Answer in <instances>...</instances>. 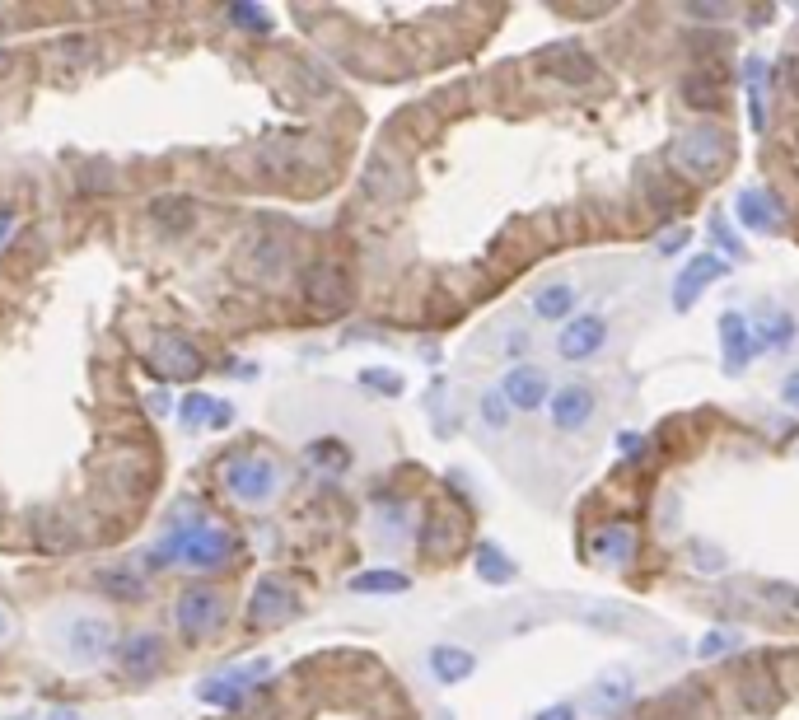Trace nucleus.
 <instances>
[{
    "label": "nucleus",
    "mask_w": 799,
    "mask_h": 720,
    "mask_svg": "<svg viewBox=\"0 0 799 720\" xmlns=\"http://www.w3.org/2000/svg\"><path fill=\"white\" fill-rule=\"evenodd\" d=\"M173 622H178V632L201 641V636H211L220 622H225V599L220 590L211 585H197V590H183L178 594V604H173Z\"/></svg>",
    "instance_id": "20e7f679"
},
{
    "label": "nucleus",
    "mask_w": 799,
    "mask_h": 720,
    "mask_svg": "<svg viewBox=\"0 0 799 720\" xmlns=\"http://www.w3.org/2000/svg\"><path fill=\"white\" fill-rule=\"evenodd\" d=\"M631 697V678L627 674H608L594 688V702H599V711H613V706H622Z\"/></svg>",
    "instance_id": "c85d7f7f"
},
{
    "label": "nucleus",
    "mask_w": 799,
    "mask_h": 720,
    "mask_svg": "<svg viewBox=\"0 0 799 720\" xmlns=\"http://www.w3.org/2000/svg\"><path fill=\"white\" fill-rule=\"evenodd\" d=\"M435 720H454V711H440V716H435Z\"/></svg>",
    "instance_id": "a18cd8bd"
},
{
    "label": "nucleus",
    "mask_w": 799,
    "mask_h": 720,
    "mask_svg": "<svg viewBox=\"0 0 799 720\" xmlns=\"http://www.w3.org/2000/svg\"><path fill=\"white\" fill-rule=\"evenodd\" d=\"M472 650L463 646H430V674L440 678V683H463L472 674Z\"/></svg>",
    "instance_id": "412c9836"
},
{
    "label": "nucleus",
    "mask_w": 799,
    "mask_h": 720,
    "mask_svg": "<svg viewBox=\"0 0 799 720\" xmlns=\"http://www.w3.org/2000/svg\"><path fill=\"white\" fill-rule=\"evenodd\" d=\"M365 384L379 393H402V379L393 375V370H365Z\"/></svg>",
    "instance_id": "72a5a7b5"
},
{
    "label": "nucleus",
    "mask_w": 799,
    "mask_h": 720,
    "mask_svg": "<svg viewBox=\"0 0 799 720\" xmlns=\"http://www.w3.org/2000/svg\"><path fill=\"white\" fill-rule=\"evenodd\" d=\"M229 557H234V538H229V529L211 524V519H197V524L169 533V543L155 552V566L183 562V566H192V571H215V566H225Z\"/></svg>",
    "instance_id": "f257e3e1"
},
{
    "label": "nucleus",
    "mask_w": 799,
    "mask_h": 720,
    "mask_svg": "<svg viewBox=\"0 0 799 720\" xmlns=\"http://www.w3.org/2000/svg\"><path fill=\"white\" fill-rule=\"evenodd\" d=\"M603 342H608V323H603L599 314H580L561 328L557 356L561 360H589V356H599L603 351Z\"/></svg>",
    "instance_id": "9b49d317"
},
{
    "label": "nucleus",
    "mask_w": 799,
    "mask_h": 720,
    "mask_svg": "<svg viewBox=\"0 0 799 720\" xmlns=\"http://www.w3.org/2000/svg\"><path fill=\"white\" fill-rule=\"evenodd\" d=\"M0 29H5V10H0Z\"/></svg>",
    "instance_id": "de8ad7c7"
},
{
    "label": "nucleus",
    "mask_w": 799,
    "mask_h": 720,
    "mask_svg": "<svg viewBox=\"0 0 799 720\" xmlns=\"http://www.w3.org/2000/svg\"><path fill=\"white\" fill-rule=\"evenodd\" d=\"M585 622H599V627H627V622H636V613H627V608H585Z\"/></svg>",
    "instance_id": "2f4dec72"
},
{
    "label": "nucleus",
    "mask_w": 799,
    "mask_h": 720,
    "mask_svg": "<svg viewBox=\"0 0 799 720\" xmlns=\"http://www.w3.org/2000/svg\"><path fill=\"white\" fill-rule=\"evenodd\" d=\"M248 262H257L248 276H257V281H272V276H281V262H286V248L276 244V239H262V244H253L248 253H243Z\"/></svg>",
    "instance_id": "b1692460"
},
{
    "label": "nucleus",
    "mask_w": 799,
    "mask_h": 720,
    "mask_svg": "<svg viewBox=\"0 0 799 720\" xmlns=\"http://www.w3.org/2000/svg\"><path fill=\"white\" fill-rule=\"evenodd\" d=\"M304 286H309V300H318V304H342L346 300V276L337 272L332 262H318Z\"/></svg>",
    "instance_id": "4be33fe9"
},
{
    "label": "nucleus",
    "mask_w": 799,
    "mask_h": 720,
    "mask_svg": "<svg viewBox=\"0 0 799 720\" xmlns=\"http://www.w3.org/2000/svg\"><path fill=\"white\" fill-rule=\"evenodd\" d=\"M178 412H183V426H215V431H225L229 421H234V407L220 403V398H206V393H187Z\"/></svg>",
    "instance_id": "6ab92c4d"
},
{
    "label": "nucleus",
    "mask_w": 799,
    "mask_h": 720,
    "mask_svg": "<svg viewBox=\"0 0 799 720\" xmlns=\"http://www.w3.org/2000/svg\"><path fill=\"white\" fill-rule=\"evenodd\" d=\"M229 19H234V24H248V29H267V10H253V5H234Z\"/></svg>",
    "instance_id": "c9c22d12"
},
{
    "label": "nucleus",
    "mask_w": 799,
    "mask_h": 720,
    "mask_svg": "<svg viewBox=\"0 0 799 720\" xmlns=\"http://www.w3.org/2000/svg\"><path fill=\"white\" fill-rule=\"evenodd\" d=\"M477 576H482L486 585H510L519 571H514V562L496 548V543H482V548H477Z\"/></svg>",
    "instance_id": "5701e85b"
},
{
    "label": "nucleus",
    "mask_w": 799,
    "mask_h": 720,
    "mask_svg": "<svg viewBox=\"0 0 799 720\" xmlns=\"http://www.w3.org/2000/svg\"><path fill=\"white\" fill-rule=\"evenodd\" d=\"M113 646V627L94 613H75L66 627H61V650L71 655L75 664H99Z\"/></svg>",
    "instance_id": "423d86ee"
},
{
    "label": "nucleus",
    "mask_w": 799,
    "mask_h": 720,
    "mask_svg": "<svg viewBox=\"0 0 799 720\" xmlns=\"http://www.w3.org/2000/svg\"><path fill=\"white\" fill-rule=\"evenodd\" d=\"M743 646L739 632H729V627H715V632H706V641L697 646L701 660H720V655H734V650Z\"/></svg>",
    "instance_id": "bb28decb"
},
{
    "label": "nucleus",
    "mask_w": 799,
    "mask_h": 720,
    "mask_svg": "<svg viewBox=\"0 0 799 720\" xmlns=\"http://www.w3.org/2000/svg\"><path fill=\"white\" fill-rule=\"evenodd\" d=\"M589 557L603 566H627L636 557V533L631 524H603L594 538H589Z\"/></svg>",
    "instance_id": "dca6fc26"
},
{
    "label": "nucleus",
    "mask_w": 799,
    "mask_h": 720,
    "mask_svg": "<svg viewBox=\"0 0 799 720\" xmlns=\"http://www.w3.org/2000/svg\"><path fill=\"white\" fill-rule=\"evenodd\" d=\"M99 585H103L108 594H117V599H127V604H136V599L145 594L141 576H131V571H103Z\"/></svg>",
    "instance_id": "cd10ccee"
},
{
    "label": "nucleus",
    "mask_w": 799,
    "mask_h": 720,
    "mask_svg": "<svg viewBox=\"0 0 799 720\" xmlns=\"http://www.w3.org/2000/svg\"><path fill=\"white\" fill-rule=\"evenodd\" d=\"M720 356H725V370H729V375H739L743 365L757 356L753 328H748V318H743L739 309L720 314Z\"/></svg>",
    "instance_id": "ddd939ff"
},
{
    "label": "nucleus",
    "mask_w": 799,
    "mask_h": 720,
    "mask_svg": "<svg viewBox=\"0 0 799 720\" xmlns=\"http://www.w3.org/2000/svg\"><path fill=\"white\" fill-rule=\"evenodd\" d=\"M309 459L328 463V468H346L351 454H346V445H337V440H318V445H309Z\"/></svg>",
    "instance_id": "7c9ffc66"
},
{
    "label": "nucleus",
    "mask_w": 799,
    "mask_h": 720,
    "mask_svg": "<svg viewBox=\"0 0 799 720\" xmlns=\"http://www.w3.org/2000/svg\"><path fill=\"white\" fill-rule=\"evenodd\" d=\"M500 393H505V403H510V407L533 412V407L547 403V375L538 370V365H514L510 375L500 379Z\"/></svg>",
    "instance_id": "4468645a"
},
{
    "label": "nucleus",
    "mask_w": 799,
    "mask_h": 720,
    "mask_svg": "<svg viewBox=\"0 0 799 720\" xmlns=\"http://www.w3.org/2000/svg\"><path fill=\"white\" fill-rule=\"evenodd\" d=\"M753 342L757 351H785V346L795 342V318L785 314V309H762L757 314V328H753Z\"/></svg>",
    "instance_id": "a211bd4d"
},
{
    "label": "nucleus",
    "mask_w": 799,
    "mask_h": 720,
    "mask_svg": "<svg viewBox=\"0 0 799 720\" xmlns=\"http://www.w3.org/2000/svg\"><path fill=\"white\" fill-rule=\"evenodd\" d=\"M533 66L547 75V80H557V85H594L599 80V61L589 57L580 43H552L543 47Z\"/></svg>",
    "instance_id": "39448f33"
},
{
    "label": "nucleus",
    "mask_w": 799,
    "mask_h": 720,
    "mask_svg": "<svg viewBox=\"0 0 799 720\" xmlns=\"http://www.w3.org/2000/svg\"><path fill=\"white\" fill-rule=\"evenodd\" d=\"M52 720H80L75 711H52Z\"/></svg>",
    "instance_id": "c03bdc74"
},
{
    "label": "nucleus",
    "mask_w": 799,
    "mask_h": 720,
    "mask_svg": "<svg viewBox=\"0 0 799 720\" xmlns=\"http://www.w3.org/2000/svg\"><path fill=\"white\" fill-rule=\"evenodd\" d=\"M159 664H164V641L155 632H131L122 641V669L131 678H150L159 674Z\"/></svg>",
    "instance_id": "f3484780"
},
{
    "label": "nucleus",
    "mask_w": 799,
    "mask_h": 720,
    "mask_svg": "<svg viewBox=\"0 0 799 720\" xmlns=\"http://www.w3.org/2000/svg\"><path fill=\"white\" fill-rule=\"evenodd\" d=\"M683 94H687V103H692V108H711V103L720 99V89H715L706 75H692V80L683 85Z\"/></svg>",
    "instance_id": "c756f323"
},
{
    "label": "nucleus",
    "mask_w": 799,
    "mask_h": 720,
    "mask_svg": "<svg viewBox=\"0 0 799 720\" xmlns=\"http://www.w3.org/2000/svg\"><path fill=\"white\" fill-rule=\"evenodd\" d=\"M762 594H771V604H776V608H799V590H795V585L767 580V585H762Z\"/></svg>",
    "instance_id": "473e14b6"
},
{
    "label": "nucleus",
    "mask_w": 799,
    "mask_h": 720,
    "mask_svg": "<svg viewBox=\"0 0 799 720\" xmlns=\"http://www.w3.org/2000/svg\"><path fill=\"white\" fill-rule=\"evenodd\" d=\"M533 314L547 318V323H561V318L575 314V286L571 281H547V286L533 290Z\"/></svg>",
    "instance_id": "aec40b11"
},
{
    "label": "nucleus",
    "mask_w": 799,
    "mask_h": 720,
    "mask_svg": "<svg viewBox=\"0 0 799 720\" xmlns=\"http://www.w3.org/2000/svg\"><path fill=\"white\" fill-rule=\"evenodd\" d=\"M781 398H785L790 407H799V375H790V379L781 384Z\"/></svg>",
    "instance_id": "79ce46f5"
},
{
    "label": "nucleus",
    "mask_w": 799,
    "mask_h": 720,
    "mask_svg": "<svg viewBox=\"0 0 799 720\" xmlns=\"http://www.w3.org/2000/svg\"><path fill=\"white\" fill-rule=\"evenodd\" d=\"M734 211H739V220L748 230H781V220H785V211L771 188H743Z\"/></svg>",
    "instance_id": "2eb2a0df"
},
{
    "label": "nucleus",
    "mask_w": 799,
    "mask_h": 720,
    "mask_svg": "<svg viewBox=\"0 0 799 720\" xmlns=\"http://www.w3.org/2000/svg\"><path fill=\"white\" fill-rule=\"evenodd\" d=\"M622 454L636 459V454H641V435H622Z\"/></svg>",
    "instance_id": "37998d69"
},
{
    "label": "nucleus",
    "mask_w": 799,
    "mask_h": 720,
    "mask_svg": "<svg viewBox=\"0 0 799 720\" xmlns=\"http://www.w3.org/2000/svg\"><path fill=\"white\" fill-rule=\"evenodd\" d=\"M267 669H272L267 660H253V664H239V669H225V674H215V678H201L197 697L206 706H225L229 711V706H239L248 697V688H257L267 678Z\"/></svg>",
    "instance_id": "0eeeda50"
},
{
    "label": "nucleus",
    "mask_w": 799,
    "mask_h": 720,
    "mask_svg": "<svg viewBox=\"0 0 799 720\" xmlns=\"http://www.w3.org/2000/svg\"><path fill=\"white\" fill-rule=\"evenodd\" d=\"M412 585V580L402 576V571H360L351 576V590L356 594H402Z\"/></svg>",
    "instance_id": "393cba45"
},
{
    "label": "nucleus",
    "mask_w": 799,
    "mask_h": 720,
    "mask_svg": "<svg viewBox=\"0 0 799 720\" xmlns=\"http://www.w3.org/2000/svg\"><path fill=\"white\" fill-rule=\"evenodd\" d=\"M477 412H482V426H486V431H510L514 412H510V403H505V393H500V389L482 393V403H477Z\"/></svg>",
    "instance_id": "a878e982"
},
{
    "label": "nucleus",
    "mask_w": 799,
    "mask_h": 720,
    "mask_svg": "<svg viewBox=\"0 0 799 720\" xmlns=\"http://www.w3.org/2000/svg\"><path fill=\"white\" fill-rule=\"evenodd\" d=\"M785 89H790V94L799 99V57L785 61Z\"/></svg>",
    "instance_id": "58836bf2"
},
{
    "label": "nucleus",
    "mask_w": 799,
    "mask_h": 720,
    "mask_svg": "<svg viewBox=\"0 0 799 720\" xmlns=\"http://www.w3.org/2000/svg\"><path fill=\"white\" fill-rule=\"evenodd\" d=\"M692 552H697L701 562H697V571H720V566H725V557H720V552L715 548H706V543H692Z\"/></svg>",
    "instance_id": "e433bc0d"
},
{
    "label": "nucleus",
    "mask_w": 799,
    "mask_h": 720,
    "mask_svg": "<svg viewBox=\"0 0 799 720\" xmlns=\"http://www.w3.org/2000/svg\"><path fill=\"white\" fill-rule=\"evenodd\" d=\"M725 272H729V262H720L715 253H701V258H692L683 272H678V281H673V309H692L701 290L711 286V281H720Z\"/></svg>",
    "instance_id": "f8f14e48"
},
{
    "label": "nucleus",
    "mask_w": 799,
    "mask_h": 720,
    "mask_svg": "<svg viewBox=\"0 0 799 720\" xmlns=\"http://www.w3.org/2000/svg\"><path fill=\"white\" fill-rule=\"evenodd\" d=\"M295 613V590H290V580L281 576H262L253 585V599H248V618L257 627H276V622H286Z\"/></svg>",
    "instance_id": "9d476101"
},
{
    "label": "nucleus",
    "mask_w": 799,
    "mask_h": 720,
    "mask_svg": "<svg viewBox=\"0 0 799 720\" xmlns=\"http://www.w3.org/2000/svg\"><path fill=\"white\" fill-rule=\"evenodd\" d=\"M594 412H599V398H594V389H589L585 379H575V384L552 393V426H557V431H566V435L589 431Z\"/></svg>",
    "instance_id": "1a4fd4ad"
},
{
    "label": "nucleus",
    "mask_w": 799,
    "mask_h": 720,
    "mask_svg": "<svg viewBox=\"0 0 799 720\" xmlns=\"http://www.w3.org/2000/svg\"><path fill=\"white\" fill-rule=\"evenodd\" d=\"M533 720H575V706H547V711H538Z\"/></svg>",
    "instance_id": "4c0bfd02"
},
{
    "label": "nucleus",
    "mask_w": 799,
    "mask_h": 720,
    "mask_svg": "<svg viewBox=\"0 0 799 720\" xmlns=\"http://www.w3.org/2000/svg\"><path fill=\"white\" fill-rule=\"evenodd\" d=\"M220 482H225L229 501H239V505H248V510H257V505L276 501V491H281V468H276L267 454H239V459L225 463Z\"/></svg>",
    "instance_id": "f03ea898"
},
{
    "label": "nucleus",
    "mask_w": 799,
    "mask_h": 720,
    "mask_svg": "<svg viewBox=\"0 0 799 720\" xmlns=\"http://www.w3.org/2000/svg\"><path fill=\"white\" fill-rule=\"evenodd\" d=\"M10 234H15V211H0V248L10 244Z\"/></svg>",
    "instance_id": "a19ab883"
},
{
    "label": "nucleus",
    "mask_w": 799,
    "mask_h": 720,
    "mask_svg": "<svg viewBox=\"0 0 799 720\" xmlns=\"http://www.w3.org/2000/svg\"><path fill=\"white\" fill-rule=\"evenodd\" d=\"M711 239H715V244H720V248H725L729 258H743V244H739V239H734V230H729L725 220H715V230H711Z\"/></svg>",
    "instance_id": "f704fd0d"
},
{
    "label": "nucleus",
    "mask_w": 799,
    "mask_h": 720,
    "mask_svg": "<svg viewBox=\"0 0 799 720\" xmlns=\"http://www.w3.org/2000/svg\"><path fill=\"white\" fill-rule=\"evenodd\" d=\"M15 636V618H10V608L0 604V650H5V641Z\"/></svg>",
    "instance_id": "ea45409f"
},
{
    "label": "nucleus",
    "mask_w": 799,
    "mask_h": 720,
    "mask_svg": "<svg viewBox=\"0 0 799 720\" xmlns=\"http://www.w3.org/2000/svg\"><path fill=\"white\" fill-rule=\"evenodd\" d=\"M729 159V136L720 127H687L678 141H673V164L692 178H711V173L725 169Z\"/></svg>",
    "instance_id": "7ed1b4c3"
},
{
    "label": "nucleus",
    "mask_w": 799,
    "mask_h": 720,
    "mask_svg": "<svg viewBox=\"0 0 799 720\" xmlns=\"http://www.w3.org/2000/svg\"><path fill=\"white\" fill-rule=\"evenodd\" d=\"M150 365H155L159 379H201V370H206V360H201V351L187 337H178V332H164L155 342V351H150Z\"/></svg>",
    "instance_id": "6e6552de"
},
{
    "label": "nucleus",
    "mask_w": 799,
    "mask_h": 720,
    "mask_svg": "<svg viewBox=\"0 0 799 720\" xmlns=\"http://www.w3.org/2000/svg\"><path fill=\"white\" fill-rule=\"evenodd\" d=\"M5 720H33V716H5Z\"/></svg>",
    "instance_id": "49530a36"
}]
</instances>
